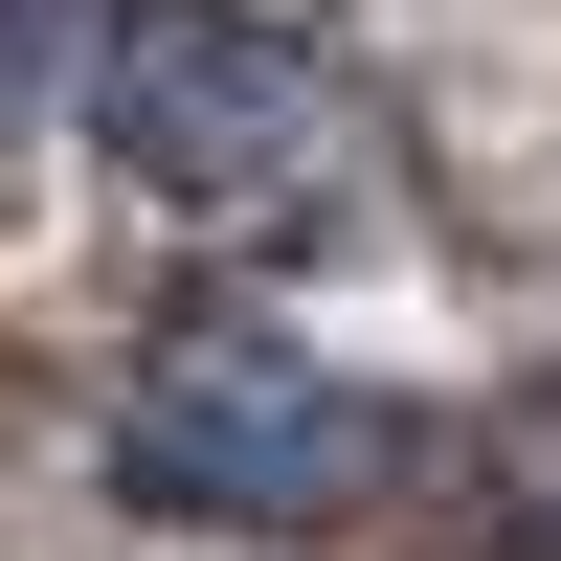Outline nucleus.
I'll list each match as a JSON object with an SVG mask.
<instances>
[{"mask_svg":"<svg viewBox=\"0 0 561 561\" xmlns=\"http://www.w3.org/2000/svg\"><path fill=\"white\" fill-rule=\"evenodd\" d=\"M382 472H404V427L359 382H314V359H270V337H180L113 404V494L203 517V539H337V517H382Z\"/></svg>","mask_w":561,"mask_h":561,"instance_id":"1","label":"nucleus"},{"mask_svg":"<svg viewBox=\"0 0 561 561\" xmlns=\"http://www.w3.org/2000/svg\"><path fill=\"white\" fill-rule=\"evenodd\" d=\"M90 135H113L158 203H293L337 158V68H314L270 0H113L90 23Z\"/></svg>","mask_w":561,"mask_h":561,"instance_id":"2","label":"nucleus"},{"mask_svg":"<svg viewBox=\"0 0 561 561\" xmlns=\"http://www.w3.org/2000/svg\"><path fill=\"white\" fill-rule=\"evenodd\" d=\"M472 561H561V382L494 427V517H472Z\"/></svg>","mask_w":561,"mask_h":561,"instance_id":"3","label":"nucleus"},{"mask_svg":"<svg viewBox=\"0 0 561 561\" xmlns=\"http://www.w3.org/2000/svg\"><path fill=\"white\" fill-rule=\"evenodd\" d=\"M68 23H90V0H0V113H23L45 68H68Z\"/></svg>","mask_w":561,"mask_h":561,"instance_id":"4","label":"nucleus"}]
</instances>
